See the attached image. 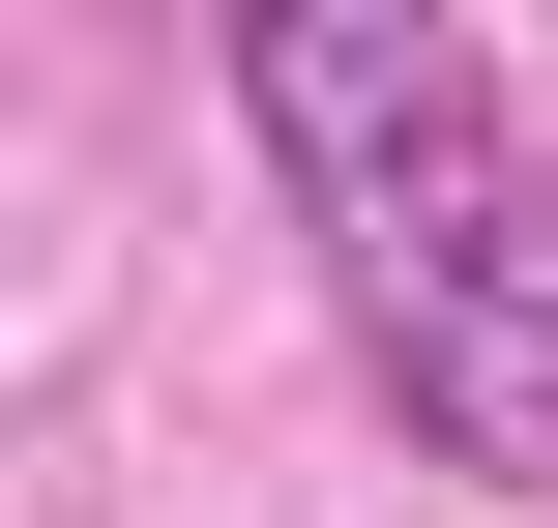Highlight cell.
<instances>
[{
  "label": "cell",
  "mask_w": 558,
  "mask_h": 528,
  "mask_svg": "<svg viewBox=\"0 0 558 528\" xmlns=\"http://www.w3.org/2000/svg\"><path fill=\"white\" fill-rule=\"evenodd\" d=\"M235 118H265V176H294V235H324L353 382H383L441 470L558 500V147H530V88H500L441 0H265V29H235Z\"/></svg>",
  "instance_id": "cell-1"
}]
</instances>
